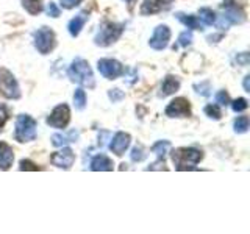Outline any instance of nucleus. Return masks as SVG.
<instances>
[{
	"mask_svg": "<svg viewBox=\"0 0 250 234\" xmlns=\"http://www.w3.org/2000/svg\"><path fill=\"white\" fill-rule=\"evenodd\" d=\"M14 137L18 142H30L36 139V120L28 114H21L16 120Z\"/></svg>",
	"mask_w": 250,
	"mask_h": 234,
	"instance_id": "7ed1b4c3",
	"label": "nucleus"
},
{
	"mask_svg": "<svg viewBox=\"0 0 250 234\" xmlns=\"http://www.w3.org/2000/svg\"><path fill=\"white\" fill-rule=\"evenodd\" d=\"M249 80H250V77L247 75V77L244 78V89H246V92H250V86H249Z\"/></svg>",
	"mask_w": 250,
	"mask_h": 234,
	"instance_id": "c9c22d12",
	"label": "nucleus"
},
{
	"mask_svg": "<svg viewBox=\"0 0 250 234\" xmlns=\"http://www.w3.org/2000/svg\"><path fill=\"white\" fill-rule=\"evenodd\" d=\"M88 18H89L88 11H82L80 14L75 16V18L69 22L67 28H69V33H70V36L77 38L78 35H80V31H82V28L84 27V23H86V20H88Z\"/></svg>",
	"mask_w": 250,
	"mask_h": 234,
	"instance_id": "2eb2a0df",
	"label": "nucleus"
},
{
	"mask_svg": "<svg viewBox=\"0 0 250 234\" xmlns=\"http://www.w3.org/2000/svg\"><path fill=\"white\" fill-rule=\"evenodd\" d=\"M247 106H249V103H247L246 98H236L234 101H231V108H233L234 113L244 111V109H247Z\"/></svg>",
	"mask_w": 250,
	"mask_h": 234,
	"instance_id": "a878e982",
	"label": "nucleus"
},
{
	"mask_svg": "<svg viewBox=\"0 0 250 234\" xmlns=\"http://www.w3.org/2000/svg\"><path fill=\"white\" fill-rule=\"evenodd\" d=\"M8 120V111H6V108L5 106H0V131H2L3 128V125L6 123Z\"/></svg>",
	"mask_w": 250,
	"mask_h": 234,
	"instance_id": "72a5a7b5",
	"label": "nucleus"
},
{
	"mask_svg": "<svg viewBox=\"0 0 250 234\" xmlns=\"http://www.w3.org/2000/svg\"><path fill=\"white\" fill-rule=\"evenodd\" d=\"M47 14H49L50 18H60L61 11H60V8L57 6V3L50 2L49 5H47Z\"/></svg>",
	"mask_w": 250,
	"mask_h": 234,
	"instance_id": "c756f323",
	"label": "nucleus"
},
{
	"mask_svg": "<svg viewBox=\"0 0 250 234\" xmlns=\"http://www.w3.org/2000/svg\"><path fill=\"white\" fill-rule=\"evenodd\" d=\"M55 44H57V41H55V33L49 27H42L41 30L36 31L35 45L39 50V53H42V55L50 53L55 49Z\"/></svg>",
	"mask_w": 250,
	"mask_h": 234,
	"instance_id": "423d86ee",
	"label": "nucleus"
},
{
	"mask_svg": "<svg viewBox=\"0 0 250 234\" xmlns=\"http://www.w3.org/2000/svg\"><path fill=\"white\" fill-rule=\"evenodd\" d=\"M216 101H217L219 105L227 106V105H230V96L225 91H219L216 94Z\"/></svg>",
	"mask_w": 250,
	"mask_h": 234,
	"instance_id": "cd10ccee",
	"label": "nucleus"
},
{
	"mask_svg": "<svg viewBox=\"0 0 250 234\" xmlns=\"http://www.w3.org/2000/svg\"><path fill=\"white\" fill-rule=\"evenodd\" d=\"M113 166H114L113 161L105 155H99L91 161V170L94 172H104V170L109 172V170H113Z\"/></svg>",
	"mask_w": 250,
	"mask_h": 234,
	"instance_id": "dca6fc26",
	"label": "nucleus"
},
{
	"mask_svg": "<svg viewBox=\"0 0 250 234\" xmlns=\"http://www.w3.org/2000/svg\"><path fill=\"white\" fill-rule=\"evenodd\" d=\"M83 2V0H60V3L62 8H67V10H70V8H75L78 6Z\"/></svg>",
	"mask_w": 250,
	"mask_h": 234,
	"instance_id": "473e14b6",
	"label": "nucleus"
},
{
	"mask_svg": "<svg viewBox=\"0 0 250 234\" xmlns=\"http://www.w3.org/2000/svg\"><path fill=\"white\" fill-rule=\"evenodd\" d=\"M203 158V153L197 148H178L172 152V159H174L177 170H197V167L188 166V164H197Z\"/></svg>",
	"mask_w": 250,
	"mask_h": 234,
	"instance_id": "f03ea898",
	"label": "nucleus"
},
{
	"mask_svg": "<svg viewBox=\"0 0 250 234\" xmlns=\"http://www.w3.org/2000/svg\"><path fill=\"white\" fill-rule=\"evenodd\" d=\"M238 62H241L242 66H247L249 64V53H241V55H238Z\"/></svg>",
	"mask_w": 250,
	"mask_h": 234,
	"instance_id": "f704fd0d",
	"label": "nucleus"
},
{
	"mask_svg": "<svg viewBox=\"0 0 250 234\" xmlns=\"http://www.w3.org/2000/svg\"><path fill=\"white\" fill-rule=\"evenodd\" d=\"M205 114L208 117H211V119H214V120H219V119H221V116H222L221 109H219L217 105H208V106H205Z\"/></svg>",
	"mask_w": 250,
	"mask_h": 234,
	"instance_id": "393cba45",
	"label": "nucleus"
},
{
	"mask_svg": "<svg viewBox=\"0 0 250 234\" xmlns=\"http://www.w3.org/2000/svg\"><path fill=\"white\" fill-rule=\"evenodd\" d=\"M199 19L202 20L203 25H213V23H216V13L209 10V8H200Z\"/></svg>",
	"mask_w": 250,
	"mask_h": 234,
	"instance_id": "412c9836",
	"label": "nucleus"
},
{
	"mask_svg": "<svg viewBox=\"0 0 250 234\" xmlns=\"http://www.w3.org/2000/svg\"><path fill=\"white\" fill-rule=\"evenodd\" d=\"M50 162L53 166H57L60 169H70L72 164L75 162V153L70 150L69 147H62V150L60 152H55L50 156Z\"/></svg>",
	"mask_w": 250,
	"mask_h": 234,
	"instance_id": "9d476101",
	"label": "nucleus"
},
{
	"mask_svg": "<svg viewBox=\"0 0 250 234\" xmlns=\"http://www.w3.org/2000/svg\"><path fill=\"white\" fill-rule=\"evenodd\" d=\"M249 130V117L241 116L234 120V131L236 133H246Z\"/></svg>",
	"mask_w": 250,
	"mask_h": 234,
	"instance_id": "b1692460",
	"label": "nucleus"
},
{
	"mask_svg": "<svg viewBox=\"0 0 250 234\" xmlns=\"http://www.w3.org/2000/svg\"><path fill=\"white\" fill-rule=\"evenodd\" d=\"M78 131L72 130V131H69L67 135H61V133H55V135L52 136V144L55 147H62V145H66V144H70V142H75V140L78 139Z\"/></svg>",
	"mask_w": 250,
	"mask_h": 234,
	"instance_id": "f3484780",
	"label": "nucleus"
},
{
	"mask_svg": "<svg viewBox=\"0 0 250 234\" xmlns=\"http://www.w3.org/2000/svg\"><path fill=\"white\" fill-rule=\"evenodd\" d=\"M22 6L25 8L31 16H36L44 10L42 0H22Z\"/></svg>",
	"mask_w": 250,
	"mask_h": 234,
	"instance_id": "aec40b11",
	"label": "nucleus"
},
{
	"mask_svg": "<svg viewBox=\"0 0 250 234\" xmlns=\"http://www.w3.org/2000/svg\"><path fill=\"white\" fill-rule=\"evenodd\" d=\"M108 97L111 98L113 101H119V100H122L125 97V94L121 89H111L108 92Z\"/></svg>",
	"mask_w": 250,
	"mask_h": 234,
	"instance_id": "7c9ffc66",
	"label": "nucleus"
},
{
	"mask_svg": "<svg viewBox=\"0 0 250 234\" xmlns=\"http://www.w3.org/2000/svg\"><path fill=\"white\" fill-rule=\"evenodd\" d=\"M125 2H127V3H130V5H131L133 2H135V0H125Z\"/></svg>",
	"mask_w": 250,
	"mask_h": 234,
	"instance_id": "e433bc0d",
	"label": "nucleus"
},
{
	"mask_svg": "<svg viewBox=\"0 0 250 234\" xmlns=\"http://www.w3.org/2000/svg\"><path fill=\"white\" fill-rule=\"evenodd\" d=\"M74 103H75L77 109H83L86 106V94H84V91L82 88L75 91V94H74Z\"/></svg>",
	"mask_w": 250,
	"mask_h": 234,
	"instance_id": "5701e85b",
	"label": "nucleus"
},
{
	"mask_svg": "<svg viewBox=\"0 0 250 234\" xmlns=\"http://www.w3.org/2000/svg\"><path fill=\"white\" fill-rule=\"evenodd\" d=\"M177 18H178L180 22L185 23L188 28H191V30H203V23H202V20L197 18V16H192V14L186 16L183 13H178Z\"/></svg>",
	"mask_w": 250,
	"mask_h": 234,
	"instance_id": "6ab92c4d",
	"label": "nucleus"
},
{
	"mask_svg": "<svg viewBox=\"0 0 250 234\" xmlns=\"http://www.w3.org/2000/svg\"><path fill=\"white\" fill-rule=\"evenodd\" d=\"M13 161H14L13 148L6 142H3V140H0V169L8 170L13 166Z\"/></svg>",
	"mask_w": 250,
	"mask_h": 234,
	"instance_id": "4468645a",
	"label": "nucleus"
},
{
	"mask_svg": "<svg viewBox=\"0 0 250 234\" xmlns=\"http://www.w3.org/2000/svg\"><path fill=\"white\" fill-rule=\"evenodd\" d=\"M97 69H99V72L106 78V80H116L117 77H121L124 74V66L119 61L111 59V58L99 59Z\"/></svg>",
	"mask_w": 250,
	"mask_h": 234,
	"instance_id": "0eeeda50",
	"label": "nucleus"
},
{
	"mask_svg": "<svg viewBox=\"0 0 250 234\" xmlns=\"http://www.w3.org/2000/svg\"><path fill=\"white\" fill-rule=\"evenodd\" d=\"M191 42H192V33H191V31H185V33L180 35V38H178V44L180 45L186 47V45H189Z\"/></svg>",
	"mask_w": 250,
	"mask_h": 234,
	"instance_id": "c85d7f7f",
	"label": "nucleus"
},
{
	"mask_svg": "<svg viewBox=\"0 0 250 234\" xmlns=\"http://www.w3.org/2000/svg\"><path fill=\"white\" fill-rule=\"evenodd\" d=\"M70 120V109L66 103L58 105L53 109L52 114L47 117V125H50L53 128H66Z\"/></svg>",
	"mask_w": 250,
	"mask_h": 234,
	"instance_id": "6e6552de",
	"label": "nucleus"
},
{
	"mask_svg": "<svg viewBox=\"0 0 250 234\" xmlns=\"http://www.w3.org/2000/svg\"><path fill=\"white\" fill-rule=\"evenodd\" d=\"M189 114H191V105H189V101L183 97L172 100L166 108L167 117H188Z\"/></svg>",
	"mask_w": 250,
	"mask_h": 234,
	"instance_id": "9b49d317",
	"label": "nucleus"
},
{
	"mask_svg": "<svg viewBox=\"0 0 250 234\" xmlns=\"http://www.w3.org/2000/svg\"><path fill=\"white\" fill-rule=\"evenodd\" d=\"M180 89V81L174 75H167L164 78V81L161 84V96L163 97H167V96H172L174 92H177Z\"/></svg>",
	"mask_w": 250,
	"mask_h": 234,
	"instance_id": "a211bd4d",
	"label": "nucleus"
},
{
	"mask_svg": "<svg viewBox=\"0 0 250 234\" xmlns=\"http://www.w3.org/2000/svg\"><path fill=\"white\" fill-rule=\"evenodd\" d=\"M19 170H39V167L38 166H35L33 162L31 161H28V159H22L21 161V166H19Z\"/></svg>",
	"mask_w": 250,
	"mask_h": 234,
	"instance_id": "2f4dec72",
	"label": "nucleus"
},
{
	"mask_svg": "<svg viewBox=\"0 0 250 234\" xmlns=\"http://www.w3.org/2000/svg\"><path fill=\"white\" fill-rule=\"evenodd\" d=\"M130 140H131V137L128 133H124V131L116 133L111 144H109V150L117 156H122L125 153V150L130 147Z\"/></svg>",
	"mask_w": 250,
	"mask_h": 234,
	"instance_id": "f8f14e48",
	"label": "nucleus"
},
{
	"mask_svg": "<svg viewBox=\"0 0 250 234\" xmlns=\"http://www.w3.org/2000/svg\"><path fill=\"white\" fill-rule=\"evenodd\" d=\"M69 78L72 81L84 86V88H91L92 89L94 86H96V81H94V75H92L89 62L86 61V59H82V58L74 59V62L70 64V67H69Z\"/></svg>",
	"mask_w": 250,
	"mask_h": 234,
	"instance_id": "f257e3e1",
	"label": "nucleus"
},
{
	"mask_svg": "<svg viewBox=\"0 0 250 234\" xmlns=\"http://www.w3.org/2000/svg\"><path fill=\"white\" fill-rule=\"evenodd\" d=\"M170 0H144L141 5V14L148 16V14H156L161 13L163 10H167Z\"/></svg>",
	"mask_w": 250,
	"mask_h": 234,
	"instance_id": "ddd939ff",
	"label": "nucleus"
},
{
	"mask_svg": "<svg viewBox=\"0 0 250 234\" xmlns=\"http://www.w3.org/2000/svg\"><path fill=\"white\" fill-rule=\"evenodd\" d=\"M143 147L141 145H136L135 148L131 150V161H135V162H141L144 158H146V155L143 153Z\"/></svg>",
	"mask_w": 250,
	"mask_h": 234,
	"instance_id": "bb28decb",
	"label": "nucleus"
},
{
	"mask_svg": "<svg viewBox=\"0 0 250 234\" xmlns=\"http://www.w3.org/2000/svg\"><path fill=\"white\" fill-rule=\"evenodd\" d=\"M122 31H124V25H121V23L105 22L104 25L100 27V31L97 33L94 41H96V44L100 47H108L121 38Z\"/></svg>",
	"mask_w": 250,
	"mask_h": 234,
	"instance_id": "20e7f679",
	"label": "nucleus"
},
{
	"mask_svg": "<svg viewBox=\"0 0 250 234\" xmlns=\"http://www.w3.org/2000/svg\"><path fill=\"white\" fill-rule=\"evenodd\" d=\"M0 92H2V96L6 98L18 100L21 97L18 80H16L14 75L5 67L0 69Z\"/></svg>",
	"mask_w": 250,
	"mask_h": 234,
	"instance_id": "39448f33",
	"label": "nucleus"
},
{
	"mask_svg": "<svg viewBox=\"0 0 250 234\" xmlns=\"http://www.w3.org/2000/svg\"><path fill=\"white\" fill-rule=\"evenodd\" d=\"M170 39V30L167 25H158L153 31V36L148 41V45L155 50H164L169 44Z\"/></svg>",
	"mask_w": 250,
	"mask_h": 234,
	"instance_id": "1a4fd4ad",
	"label": "nucleus"
},
{
	"mask_svg": "<svg viewBox=\"0 0 250 234\" xmlns=\"http://www.w3.org/2000/svg\"><path fill=\"white\" fill-rule=\"evenodd\" d=\"M170 147V142L169 140H160V142L153 144L152 147V152L158 155V158H164V155L167 153V148Z\"/></svg>",
	"mask_w": 250,
	"mask_h": 234,
	"instance_id": "4be33fe9",
	"label": "nucleus"
}]
</instances>
